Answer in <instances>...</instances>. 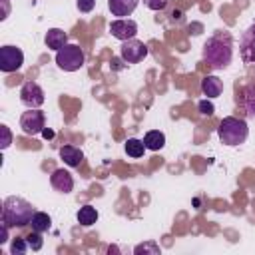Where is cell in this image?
I'll return each mask as SVG.
<instances>
[{
    "instance_id": "6da1fadb",
    "label": "cell",
    "mask_w": 255,
    "mask_h": 255,
    "mask_svg": "<svg viewBox=\"0 0 255 255\" xmlns=\"http://www.w3.org/2000/svg\"><path fill=\"white\" fill-rule=\"evenodd\" d=\"M231 58H233V44L227 32H217L211 38H207V42L203 44V60L211 68L223 70L231 64Z\"/></svg>"
},
{
    "instance_id": "7a4b0ae2",
    "label": "cell",
    "mask_w": 255,
    "mask_h": 255,
    "mask_svg": "<svg viewBox=\"0 0 255 255\" xmlns=\"http://www.w3.org/2000/svg\"><path fill=\"white\" fill-rule=\"evenodd\" d=\"M34 207L22 199V197H16V195H10L4 199L2 203V221L10 227H24L32 221L34 217Z\"/></svg>"
},
{
    "instance_id": "3957f363",
    "label": "cell",
    "mask_w": 255,
    "mask_h": 255,
    "mask_svg": "<svg viewBox=\"0 0 255 255\" xmlns=\"http://www.w3.org/2000/svg\"><path fill=\"white\" fill-rule=\"evenodd\" d=\"M217 135H219V139H221L225 145H239V143H243V141L247 139L249 128H247L245 120L227 116V118H223V120L219 122Z\"/></svg>"
},
{
    "instance_id": "277c9868",
    "label": "cell",
    "mask_w": 255,
    "mask_h": 255,
    "mask_svg": "<svg viewBox=\"0 0 255 255\" xmlns=\"http://www.w3.org/2000/svg\"><path fill=\"white\" fill-rule=\"evenodd\" d=\"M56 64L64 72H76L84 66V52L76 44H66L56 52Z\"/></svg>"
},
{
    "instance_id": "5b68a950",
    "label": "cell",
    "mask_w": 255,
    "mask_h": 255,
    "mask_svg": "<svg viewBox=\"0 0 255 255\" xmlns=\"http://www.w3.org/2000/svg\"><path fill=\"white\" fill-rule=\"evenodd\" d=\"M24 64V54L16 46H2L0 48V70L2 72H16Z\"/></svg>"
},
{
    "instance_id": "8992f818",
    "label": "cell",
    "mask_w": 255,
    "mask_h": 255,
    "mask_svg": "<svg viewBox=\"0 0 255 255\" xmlns=\"http://www.w3.org/2000/svg\"><path fill=\"white\" fill-rule=\"evenodd\" d=\"M20 128L26 135H38L44 129V114L38 108H30V112H24L20 118Z\"/></svg>"
},
{
    "instance_id": "52a82bcc",
    "label": "cell",
    "mask_w": 255,
    "mask_h": 255,
    "mask_svg": "<svg viewBox=\"0 0 255 255\" xmlns=\"http://www.w3.org/2000/svg\"><path fill=\"white\" fill-rule=\"evenodd\" d=\"M122 60L124 62H128V64H137V62H141L145 56H147V46L143 44V42H139V40H135V38H131V40H126L124 44H122Z\"/></svg>"
},
{
    "instance_id": "ba28073f",
    "label": "cell",
    "mask_w": 255,
    "mask_h": 255,
    "mask_svg": "<svg viewBox=\"0 0 255 255\" xmlns=\"http://www.w3.org/2000/svg\"><path fill=\"white\" fill-rule=\"evenodd\" d=\"M20 100L28 108H40L46 98H44V90L36 82H26L20 90Z\"/></svg>"
},
{
    "instance_id": "9c48e42d",
    "label": "cell",
    "mask_w": 255,
    "mask_h": 255,
    "mask_svg": "<svg viewBox=\"0 0 255 255\" xmlns=\"http://www.w3.org/2000/svg\"><path fill=\"white\" fill-rule=\"evenodd\" d=\"M110 32H112L114 38L126 42V40L135 38V34H137V24H135L133 20H128V18H118V20H114V22L110 24Z\"/></svg>"
},
{
    "instance_id": "30bf717a",
    "label": "cell",
    "mask_w": 255,
    "mask_h": 255,
    "mask_svg": "<svg viewBox=\"0 0 255 255\" xmlns=\"http://www.w3.org/2000/svg\"><path fill=\"white\" fill-rule=\"evenodd\" d=\"M241 58L245 64H255V22L241 36Z\"/></svg>"
},
{
    "instance_id": "8fae6325",
    "label": "cell",
    "mask_w": 255,
    "mask_h": 255,
    "mask_svg": "<svg viewBox=\"0 0 255 255\" xmlns=\"http://www.w3.org/2000/svg\"><path fill=\"white\" fill-rule=\"evenodd\" d=\"M50 183L54 189H58L62 193H70L74 189V179H72L70 171H66V169H54L50 175Z\"/></svg>"
},
{
    "instance_id": "7c38bea8",
    "label": "cell",
    "mask_w": 255,
    "mask_h": 255,
    "mask_svg": "<svg viewBox=\"0 0 255 255\" xmlns=\"http://www.w3.org/2000/svg\"><path fill=\"white\" fill-rule=\"evenodd\" d=\"M137 6V0H108V8L112 12V16L118 18H126L129 16Z\"/></svg>"
},
{
    "instance_id": "4fadbf2b",
    "label": "cell",
    "mask_w": 255,
    "mask_h": 255,
    "mask_svg": "<svg viewBox=\"0 0 255 255\" xmlns=\"http://www.w3.org/2000/svg\"><path fill=\"white\" fill-rule=\"evenodd\" d=\"M201 92H203V96H207V98H217V96H221V92H223V82H221L217 76H205V78L201 80Z\"/></svg>"
},
{
    "instance_id": "5bb4252c",
    "label": "cell",
    "mask_w": 255,
    "mask_h": 255,
    "mask_svg": "<svg viewBox=\"0 0 255 255\" xmlns=\"http://www.w3.org/2000/svg\"><path fill=\"white\" fill-rule=\"evenodd\" d=\"M60 157L64 159L66 165L78 167V165L82 163V159H84V153H82V149L76 147V145H64V147H60Z\"/></svg>"
},
{
    "instance_id": "9a60e30c",
    "label": "cell",
    "mask_w": 255,
    "mask_h": 255,
    "mask_svg": "<svg viewBox=\"0 0 255 255\" xmlns=\"http://www.w3.org/2000/svg\"><path fill=\"white\" fill-rule=\"evenodd\" d=\"M46 46L48 48H52V50H60V48H64L66 46V42H68V36H66V32L64 30H60V28H50L48 32H46Z\"/></svg>"
},
{
    "instance_id": "2e32d148",
    "label": "cell",
    "mask_w": 255,
    "mask_h": 255,
    "mask_svg": "<svg viewBox=\"0 0 255 255\" xmlns=\"http://www.w3.org/2000/svg\"><path fill=\"white\" fill-rule=\"evenodd\" d=\"M143 143H145L147 149L159 151V149L165 145V135H163L159 129H151V131H147V133L143 135Z\"/></svg>"
},
{
    "instance_id": "e0dca14e",
    "label": "cell",
    "mask_w": 255,
    "mask_h": 255,
    "mask_svg": "<svg viewBox=\"0 0 255 255\" xmlns=\"http://www.w3.org/2000/svg\"><path fill=\"white\" fill-rule=\"evenodd\" d=\"M78 223L80 225H84V227H90V225H94L96 221H98V209L94 207V205H82L80 209H78Z\"/></svg>"
},
{
    "instance_id": "ac0fdd59",
    "label": "cell",
    "mask_w": 255,
    "mask_h": 255,
    "mask_svg": "<svg viewBox=\"0 0 255 255\" xmlns=\"http://www.w3.org/2000/svg\"><path fill=\"white\" fill-rule=\"evenodd\" d=\"M30 225H32V231L44 233V231H48V229L52 227V219H50L48 213H44V211H36L34 217H32V221H30Z\"/></svg>"
},
{
    "instance_id": "d6986e66",
    "label": "cell",
    "mask_w": 255,
    "mask_h": 255,
    "mask_svg": "<svg viewBox=\"0 0 255 255\" xmlns=\"http://www.w3.org/2000/svg\"><path fill=\"white\" fill-rule=\"evenodd\" d=\"M147 147H145V143H143V139H135V137H129L128 141H126V153L129 155V157H141L143 155V151H145Z\"/></svg>"
},
{
    "instance_id": "ffe728a7",
    "label": "cell",
    "mask_w": 255,
    "mask_h": 255,
    "mask_svg": "<svg viewBox=\"0 0 255 255\" xmlns=\"http://www.w3.org/2000/svg\"><path fill=\"white\" fill-rule=\"evenodd\" d=\"M243 106H245L247 116L255 118V86H247L243 90Z\"/></svg>"
},
{
    "instance_id": "44dd1931",
    "label": "cell",
    "mask_w": 255,
    "mask_h": 255,
    "mask_svg": "<svg viewBox=\"0 0 255 255\" xmlns=\"http://www.w3.org/2000/svg\"><path fill=\"white\" fill-rule=\"evenodd\" d=\"M26 243H28V247H30L32 251H40V249H42V237H40V233H38V231L30 233V235L26 237Z\"/></svg>"
},
{
    "instance_id": "7402d4cb",
    "label": "cell",
    "mask_w": 255,
    "mask_h": 255,
    "mask_svg": "<svg viewBox=\"0 0 255 255\" xmlns=\"http://www.w3.org/2000/svg\"><path fill=\"white\" fill-rule=\"evenodd\" d=\"M133 253L135 255H139V253H153V255H157L159 253V247L155 243H141V245H137L133 249Z\"/></svg>"
},
{
    "instance_id": "603a6c76",
    "label": "cell",
    "mask_w": 255,
    "mask_h": 255,
    "mask_svg": "<svg viewBox=\"0 0 255 255\" xmlns=\"http://www.w3.org/2000/svg\"><path fill=\"white\" fill-rule=\"evenodd\" d=\"M26 249H28V243H26V239H20V237H16L14 241H12V247H10V251L16 255H22V253H26Z\"/></svg>"
},
{
    "instance_id": "cb8c5ba5",
    "label": "cell",
    "mask_w": 255,
    "mask_h": 255,
    "mask_svg": "<svg viewBox=\"0 0 255 255\" xmlns=\"http://www.w3.org/2000/svg\"><path fill=\"white\" fill-rule=\"evenodd\" d=\"M197 108H199V112H201L203 116H213V112H215L213 104H211V102H207V100H201V102L197 104Z\"/></svg>"
},
{
    "instance_id": "d4e9b609",
    "label": "cell",
    "mask_w": 255,
    "mask_h": 255,
    "mask_svg": "<svg viewBox=\"0 0 255 255\" xmlns=\"http://www.w3.org/2000/svg\"><path fill=\"white\" fill-rule=\"evenodd\" d=\"M0 131H2V143H0V147L6 149L10 145V141H12V133H10L8 126H0Z\"/></svg>"
},
{
    "instance_id": "484cf974",
    "label": "cell",
    "mask_w": 255,
    "mask_h": 255,
    "mask_svg": "<svg viewBox=\"0 0 255 255\" xmlns=\"http://www.w3.org/2000/svg\"><path fill=\"white\" fill-rule=\"evenodd\" d=\"M143 4L149 10H163L167 6V0H143Z\"/></svg>"
},
{
    "instance_id": "4316f807",
    "label": "cell",
    "mask_w": 255,
    "mask_h": 255,
    "mask_svg": "<svg viewBox=\"0 0 255 255\" xmlns=\"http://www.w3.org/2000/svg\"><path fill=\"white\" fill-rule=\"evenodd\" d=\"M96 6V0H78V10L80 12H92Z\"/></svg>"
},
{
    "instance_id": "83f0119b",
    "label": "cell",
    "mask_w": 255,
    "mask_h": 255,
    "mask_svg": "<svg viewBox=\"0 0 255 255\" xmlns=\"http://www.w3.org/2000/svg\"><path fill=\"white\" fill-rule=\"evenodd\" d=\"M8 227H10V225H6V223L2 221V239H0V243H6V241H8Z\"/></svg>"
},
{
    "instance_id": "f1b7e54d",
    "label": "cell",
    "mask_w": 255,
    "mask_h": 255,
    "mask_svg": "<svg viewBox=\"0 0 255 255\" xmlns=\"http://www.w3.org/2000/svg\"><path fill=\"white\" fill-rule=\"evenodd\" d=\"M42 135H44L46 139H52V137H54V131H52V129H48V128H44V129H42Z\"/></svg>"
}]
</instances>
